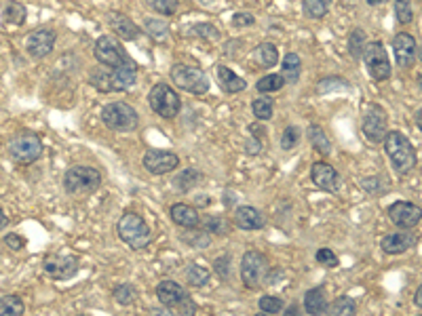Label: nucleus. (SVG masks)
Returning a JSON list of instances; mask_svg holds the SVG:
<instances>
[{
	"label": "nucleus",
	"instance_id": "25",
	"mask_svg": "<svg viewBox=\"0 0 422 316\" xmlns=\"http://www.w3.org/2000/svg\"><path fill=\"white\" fill-rule=\"evenodd\" d=\"M304 308L311 316H321L327 310V299L323 293V287H315L304 295Z\"/></svg>",
	"mask_w": 422,
	"mask_h": 316
},
{
	"label": "nucleus",
	"instance_id": "11",
	"mask_svg": "<svg viewBox=\"0 0 422 316\" xmlns=\"http://www.w3.org/2000/svg\"><path fill=\"white\" fill-rule=\"evenodd\" d=\"M386 127H389L386 112H384L378 104H370V106L366 108V114H364V120H361L364 135H366L370 141L380 143V141H384V137H386Z\"/></svg>",
	"mask_w": 422,
	"mask_h": 316
},
{
	"label": "nucleus",
	"instance_id": "47",
	"mask_svg": "<svg viewBox=\"0 0 422 316\" xmlns=\"http://www.w3.org/2000/svg\"><path fill=\"white\" fill-rule=\"evenodd\" d=\"M194 32L198 34V36H203V38H207V40H211V38H220V32L214 28V26H211V24H201V26H196L194 28Z\"/></svg>",
	"mask_w": 422,
	"mask_h": 316
},
{
	"label": "nucleus",
	"instance_id": "8",
	"mask_svg": "<svg viewBox=\"0 0 422 316\" xmlns=\"http://www.w3.org/2000/svg\"><path fill=\"white\" fill-rule=\"evenodd\" d=\"M148 102H150V108L155 110V114H159L161 118H175L180 114V108H182L178 93L165 83H159L153 87Z\"/></svg>",
	"mask_w": 422,
	"mask_h": 316
},
{
	"label": "nucleus",
	"instance_id": "38",
	"mask_svg": "<svg viewBox=\"0 0 422 316\" xmlns=\"http://www.w3.org/2000/svg\"><path fill=\"white\" fill-rule=\"evenodd\" d=\"M258 306H260V310L266 312V314H279V312H283V308H286L283 299L272 297V295H264V297H260Z\"/></svg>",
	"mask_w": 422,
	"mask_h": 316
},
{
	"label": "nucleus",
	"instance_id": "30",
	"mask_svg": "<svg viewBox=\"0 0 422 316\" xmlns=\"http://www.w3.org/2000/svg\"><path fill=\"white\" fill-rule=\"evenodd\" d=\"M26 7L15 3V0H11V3H7L5 11H3V24L5 26H22L26 22Z\"/></svg>",
	"mask_w": 422,
	"mask_h": 316
},
{
	"label": "nucleus",
	"instance_id": "24",
	"mask_svg": "<svg viewBox=\"0 0 422 316\" xmlns=\"http://www.w3.org/2000/svg\"><path fill=\"white\" fill-rule=\"evenodd\" d=\"M171 219L178 226L188 228V230H192V228L198 226V213H196V209L190 207V205H184V203H178V205L171 207Z\"/></svg>",
	"mask_w": 422,
	"mask_h": 316
},
{
	"label": "nucleus",
	"instance_id": "54",
	"mask_svg": "<svg viewBox=\"0 0 422 316\" xmlns=\"http://www.w3.org/2000/svg\"><path fill=\"white\" fill-rule=\"evenodd\" d=\"M416 303L422 308V285L418 287V291H416Z\"/></svg>",
	"mask_w": 422,
	"mask_h": 316
},
{
	"label": "nucleus",
	"instance_id": "57",
	"mask_svg": "<svg viewBox=\"0 0 422 316\" xmlns=\"http://www.w3.org/2000/svg\"><path fill=\"white\" fill-rule=\"evenodd\" d=\"M256 316H270V314H266V312H260V314H256Z\"/></svg>",
	"mask_w": 422,
	"mask_h": 316
},
{
	"label": "nucleus",
	"instance_id": "13",
	"mask_svg": "<svg viewBox=\"0 0 422 316\" xmlns=\"http://www.w3.org/2000/svg\"><path fill=\"white\" fill-rule=\"evenodd\" d=\"M180 158L175 152L169 150H148L144 154V167L153 173V175H165L171 173L173 169H178Z\"/></svg>",
	"mask_w": 422,
	"mask_h": 316
},
{
	"label": "nucleus",
	"instance_id": "37",
	"mask_svg": "<svg viewBox=\"0 0 422 316\" xmlns=\"http://www.w3.org/2000/svg\"><path fill=\"white\" fill-rule=\"evenodd\" d=\"M144 30H146L155 40H163V38L167 36V32H169L167 24H163L161 19H153V17L144 19Z\"/></svg>",
	"mask_w": 422,
	"mask_h": 316
},
{
	"label": "nucleus",
	"instance_id": "23",
	"mask_svg": "<svg viewBox=\"0 0 422 316\" xmlns=\"http://www.w3.org/2000/svg\"><path fill=\"white\" fill-rule=\"evenodd\" d=\"M108 22L112 26V30L123 38V40H135L139 34H142V30H139L127 15L123 13H110L108 15Z\"/></svg>",
	"mask_w": 422,
	"mask_h": 316
},
{
	"label": "nucleus",
	"instance_id": "3",
	"mask_svg": "<svg viewBox=\"0 0 422 316\" xmlns=\"http://www.w3.org/2000/svg\"><path fill=\"white\" fill-rule=\"evenodd\" d=\"M116 232H118V239L127 247H131L133 251L144 249L150 243V236H153L148 223L144 221V217H139L137 213H125L118 219Z\"/></svg>",
	"mask_w": 422,
	"mask_h": 316
},
{
	"label": "nucleus",
	"instance_id": "33",
	"mask_svg": "<svg viewBox=\"0 0 422 316\" xmlns=\"http://www.w3.org/2000/svg\"><path fill=\"white\" fill-rule=\"evenodd\" d=\"M283 85H286V78L281 74H266L258 81L256 89L260 93H274V91H281V87H283Z\"/></svg>",
	"mask_w": 422,
	"mask_h": 316
},
{
	"label": "nucleus",
	"instance_id": "18",
	"mask_svg": "<svg viewBox=\"0 0 422 316\" xmlns=\"http://www.w3.org/2000/svg\"><path fill=\"white\" fill-rule=\"evenodd\" d=\"M393 49H395L397 65L409 68L414 63V57H416V40H414V36H409L405 32L397 34L395 40H393Z\"/></svg>",
	"mask_w": 422,
	"mask_h": 316
},
{
	"label": "nucleus",
	"instance_id": "17",
	"mask_svg": "<svg viewBox=\"0 0 422 316\" xmlns=\"http://www.w3.org/2000/svg\"><path fill=\"white\" fill-rule=\"evenodd\" d=\"M311 180L315 186H319L321 190L325 192H338V186H340V175L338 171L327 165V163H315L313 169H311Z\"/></svg>",
	"mask_w": 422,
	"mask_h": 316
},
{
	"label": "nucleus",
	"instance_id": "22",
	"mask_svg": "<svg viewBox=\"0 0 422 316\" xmlns=\"http://www.w3.org/2000/svg\"><path fill=\"white\" fill-rule=\"evenodd\" d=\"M235 223L241 230H260L264 226V217L256 207L243 205V207H237L235 211Z\"/></svg>",
	"mask_w": 422,
	"mask_h": 316
},
{
	"label": "nucleus",
	"instance_id": "14",
	"mask_svg": "<svg viewBox=\"0 0 422 316\" xmlns=\"http://www.w3.org/2000/svg\"><path fill=\"white\" fill-rule=\"evenodd\" d=\"M42 270L55 281L72 278L79 270V260L75 255H49L42 262Z\"/></svg>",
	"mask_w": 422,
	"mask_h": 316
},
{
	"label": "nucleus",
	"instance_id": "58",
	"mask_svg": "<svg viewBox=\"0 0 422 316\" xmlns=\"http://www.w3.org/2000/svg\"><path fill=\"white\" fill-rule=\"evenodd\" d=\"M418 85H420V89H422V76L418 78Z\"/></svg>",
	"mask_w": 422,
	"mask_h": 316
},
{
	"label": "nucleus",
	"instance_id": "27",
	"mask_svg": "<svg viewBox=\"0 0 422 316\" xmlns=\"http://www.w3.org/2000/svg\"><path fill=\"white\" fill-rule=\"evenodd\" d=\"M253 59L262 65V68H272L279 63V51L274 45L270 42H262L253 49Z\"/></svg>",
	"mask_w": 422,
	"mask_h": 316
},
{
	"label": "nucleus",
	"instance_id": "6",
	"mask_svg": "<svg viewBox=\"0 0 422 316\" xmlns=\"http://www.w3.org/2000/svg\"><path fill=\"white\" fill-rule=\"evenodd\" d=\"M100 184H102L100 171L85 165L68 169L63 175V188L70 194H91L100 188Z\"/></svg>",
	"mask_w": 422,
	"mask_h": 316
},
{
	"label": "nucleus",
	"instance_id": "16",
	"mask_svg": "<svg viewBox=\"0 0 422 316\" xmlns=\"http://www.w3.org/2000/svg\"><path fill=\"white\" fill-rule=\"evenodd\" d=\"M55 32L53 30H49V28H38V30H34L32 34H28V38H26V51L32 55V57H36V59H40V57H47L51 51H53V47H55Z\"/></svg>",
	"mask_w": 422,
	"mask_h": 316
},
{
	"label": "nucleus",
	"instance_id": "45",
	"mask_svg": "<svg viewBox=\"0 0 422 316\" xmlns=\"http://www.w3.org/2000/svg\"><path fill=\"white\" fill-rule=\"evenodd\" d=\"M317 262H319L321 266H327V268H336V266H338V258H336V253L329 251V249H319V251H317Z\"/></svg>",
	"mask_w": 422,
	"mask_h": 316
},
{
	"label": "nucleus",
	"instance_id": "20",
	"mask_svg": "<svg viewBox=\"0 0 422 316\" xmlns=\"http://www.w3.org/2000/svg\"><path fill=\"white\" fill-rule=\"evenodd\" d=\"M216 81L220 85V89L224 93H239V91H245L247 83L245 78L237 76L228 65H218L216 68Z\"/></svg>",
	"mask_w": 422,
	"mask_h": 316
},
{
	"label": "nucleus",
	"instance_id": "28",
	"mask_svg": "<svg viewBox=\"0 0 422 316\" xmlns=\"http://www.w3.org/2000/svg\"><path fill=\"white\" fill-rule=\"evenodd\" d=\"M306 135H308V141H311V145L321 154V156H327L329 152H331V143H329V139H327V135H325V131L319 127V125H311L308 129H306Z\"/></svg>",
	"mask_w": 422,
	"mask_h": 316
},
{
	"label": "nucleus",
	"instance_id": "15",
	"mask_svg": "<svg viewBox=\"0 0 422 316\" xmlns=\"http://www.w3.org/2000/svg\"><path fill=\"white\" fill-rule=\"evenodd\" d=\"M389 217L395 226L403 228V230H409L414 228L420 219H422V209L416 207L414 203H407V200H399L395 205L389 207Z\"/></svg>",
	"mask_w": 422,
	"mask_h": 316
},
{
	"label": "nucleus",
	"instance_id": "26",
	"mask_svg": "<svg viewBox=\"0 0 422 316\" xmlns=\"http://www.w3.org/2000/svg\"><path fill=\"white\" fill-rule=\"evenodd\" d=\"M300 72H302V61L296 53H288L283 57V63H281V76L286 78V83L290 85H296L298 78H300Z\"/></svg>",
	"mask_w": 422,
	"mask_h": 316
},
{
	"label": "nucleus",
	"instance_id": "59",
	"mask_svg": "<svg viewBox=\"0 0 422 316\" xmlns=\"http://www.w3.org/2000/svg\"><path fill=\"white\" fill-rule=\"evenodd\" d=\"M420 61H422V49H420Z\"/></svg>",
	"mask_w": 422,
	"mask_h": 316
},
{
	"label": "nucleus",
	"instance_id": "1",
	"mask_svg": "<svg viewBox=\"0 0 422 316\" xmlns=\"http://www.w3.org/2000/svg\"><path fill=\"white\" fill-rule=\"evenodd\" d=\"M137 78V65H123V68H95L91 72V85L100 93H118L129 89Z\"/></svg>",
	"mask_w": 422,
	"mask_h": 316
},
{
	"label": "nucleus",
	"instance_id": "42",
	"mask_svg": "<svg viewBox=\"0 0 422 316\" xmlns=\"http://www.w3.org/2000/svg\"><path fill=\"white\" fill-rule=\"evenodd\" d=\"M196 182H198V173H196L194 169H186L182 175H178V177H175V182H173V184H175V188H180L182 192H188V190H190V188H192Z\"/></svg>",
	"mask_w": 422,
	"mask_h": 316
},
{
	"label": "nucleus",
	"instance_id": "49",
	"mask_svg": "<svg viewBox=\"0 0 422 316\" xmlns=\"http://www.w3.org/2000/svg\"><path fill=\"white\" fill-rule=\"evenodd\" d=\"M226 221L220 219V217H209L207 219V230H211L214 234H226Z\"/></svg>",
	"mask_w": 422,
	"mask_h": 316
},
{
	"label": "nucleus",
	"instance_id": "51",
	"mask_svg": "<svg viewBox=\"0 0 422 316\" xmlns=\"http://www.w3.org/2000/svg\"><path fill=\"white\" fill-rule=\"evenodd\" d=\"M283 316H304V314H302V310L294 303V306H290L288 310H283Z\"/></svg>",
	"mask_w": 422,
	"mask_h": 316
},
{
	"label": "nucleus",
	"instance_id": "10",
	"mask_svg": "<svg viewBox=\"0 0 422 316\" xmlns=\"http://www.w3.org/2000/svg\"><path fill=\"white\" fill-rule=\"evenodd\" d=\"M9 154L15 158L17 163L30 165V163L38 161V158L42 156V141L36 135H32V133L17 135L9 143Z\"/></svg>",
	"mask_w": 422,
	"mask_h": 316
},
{
	"label": "nucleus",
	"instance_id": "44",
	"mask_svg": "<svg viewBox=\"0 0 422 316\" xmlns=\"http://www.w3.org/2000/svg\"><path fill=\"white\" fill-rule=\"evenodd\" d=\"M194 312H196V306L190 295H186L184 301H180L175 306V316H194Z\"/></svg>",
	"mask_w": 422,
	"mask_h": 316
},
{
	"label": "nucleus",
	"instance_id": "52",
	"mask_svg": "<svg viewBox=\"0 0 422 316\" xmlns=\"http://www.w3.org/2000/svg\"><path fill=\"white\" fill-rule=\"evenodd\" d=\"M5 226H7V215H5L3 207H0V230H3Z\"/></svg>",
	"mask_w": 422,
	"mask_h": 316
},
{
	"label": "nucleus",
	"instance_id": "55",
	"mask_svg": "<svg viewBox=\"0 0 422 316\" xmlns=\"http://www.w3.org/2000/svg\"><path fill=\"white\" fill-rule=\"evenodd\" d=\"M153 316H171V314H169V310H161V312H159V310H155V312H153Z\"/></svg>",
	"mask_w": 422,
	"mask_h": 316
},
{
	"label": "nucleus",
	"instance_id": "39",
	"mask_svg": "<svg viewBox=\"0 0 422 316\" xmlns=\"http://www.w3.org/2000/svg\"><path fill=\"white\" fill-rule=\"evenodd\" d=\"M146 5L161 15H175L178 0H146Z\"/></svg>",
	"mask_w": 422,
	"mask_h": 316
},
{
	"label": "nucleus",
	"instance_id": "40",
	"mask_svg": "<svg viewBox=\"0 0 422 316\" xmlns=\"http://www.w3.org/2000/svg\"><path fill=\"white\" fill-rule=\"evenodd\" d=\"M395 15H397V22L407 26L414 17V11H412V3L409 0H395Z\"/></svg>",
	"mask_w": 422,
	"mask_h": 316
},
{
	"label": "nucleus",
	"instance_id": "31",
	"mask_svg": "<svg viewBox=\"0 0 422 316\" xmlns=\"http://www.w3.org/2000/svg\"><path fill=\"white\" fill-rule=\"evenodd\" d=\"M24 299L19 295L0 297V316H24Z\"/></svg>",
	"mask_w": 422,
	"mask_h": 316
},
{
	"label": "nucleus",
	"instance_id": "2",
	"mask_svg": "<svg viewBox=\"0 0 422 316\" xmlns=\"http://www.w3.org/2000/svg\"><path fill=\"white\" fill-rule=\"evenodd\" d=\"M384 150L391 158L393 163V169L399 173V175H405L414 169L416 165V150L412 145V141L399 133V131H391L386 133L384 137Z\"/></svg>",
	"mask_w": 422,
	"mask_h": 316
},
{
	"label": "nucleus",
	"instance_id": "32",
	"mask_svg": "<svg viewBox=\"0 0 422 316\" xmlns=\"http://www.w3.org/2000/svg\"><path fill=\"white\" fill-rule=\"evenodd\" d=\"M251 110H253V114H256L258 120H270L272 112H274V102L268 95H260V97L253 100Z\"/></svg>",
	"mask_w": 422,
	"mask_h": 316
},
{
	"label": "nucleus",
	"instance_id": "41",
	"mask_svg": "<svg viewBox=\"0 0 422 316\" xmlns=\"http://www.w3.org/2000/svg\"><path fill=\"white\" fill-rule=\"evenodd\" d=\"M364 45H366V34L361 30H353L348 38V51L353 57H361L364 55Z\"/></svg>",
	"mask_w": 422,
	"mask_h": 316
},
{
	"label": "nucleus",
	"instance_id": "48",
	"mask_svg": "<svg viewBox=\"0 0 422 316\" xmlns=\"http://www.w3.org/2000/svg\"><path fill=\"white\" fill-rule=\"evenodd\" d=\"M5 245L9 247V249H13V251H22L24 247H26V241L22 239V236L19 234H7L5 236Z\"/></svg>",
	"mask_w": 422,
	"mask_h": 316
},
{
	"label": "nucleus",
	"instance_id": "53",
	"mask_svg": "<svg viewBox=\"0 0 422 316\" xmlns=\"http://www.w3.org/2000/svg\"><path fill=\"white\" fill-rule=\"evenodd\" d=\"M414 118H416V125H418V129L422 131V110H418Z\"/></svg>",
	"mask_w": 422,
	"mask_h": 316
},
{
	"label": "nucleus",
	"instance_id": "50",
	"mask_svg": "<svg viewBox=\"0 0 422 316\" xmlns=\"http://www.w3.org/2000/svg\"><path fill=\"white\" fill-rule=\"evenodd\" d=\"M233 24H235V26H253L256 19H253L251 13H237V15L233 17Z\"/></svg>",
	"mask_w": 422,
	"mask_h": 316
},
{
	"label": "nucleus",
	"instance_id": "21",
	"mask_svg": "<svg viewBox=\"0 0 422 316\" xmlns=\"http://www.w3.org/2000/svg\"><path fill=\"white\" fill-rule=\"evenodd\" d=\"M186 295H188V293L184 291V287L178 285V283H173V281H163V283L157 287V297H159L161 303L167 306V308H175L180 301H184Z\"/></svg>",
	"mask_w": 422,
	"mask_h": 316
},
{
	"label": "nucleus",
	"instance_id": "7",
	"mask_svg": "<svg viewBox=\"0 0 422 316\" xmlns=\"http://www.w3.org/2000/svg\"><path fill=\"white\" fill-rule=\"evenodd\" d=\"M93 53H95V59H97L104 68H112V70H114V68H123V65L135 63V61L127 55V51L123 49V45H120L116 38H112V36H100L97 42H95Z\"/></svg>",
	"mask_w": 422,
	"mask_h": 316
},
{
	"label": "nucleus",
	"instance_id": "29",
	"mask_svg": "<svg viewBox=\"0 0 422 316\" xmlns=\"http://www.w3.org/2000/svg\"><path fill=\"white\" fill-rule=\"evenodd\" d=\"M325 314L327 316H355L357 314V306H355V301L350 299V297H338V299H334L327 306Z\"/></svg>",
	"mask_w": 422,
	"mask_h": 316
},
{
	"label": "nucleus",
	"instance_id": "4",
	"mask_svg": "<svg viewBox=\"0 0 422 316\" xmlns=\"http://www.w3.org/2000/svg\"><path fill=\"white\" fill-rule=\"evenodd\" d=\"M102 123L108 129H112V131L129 133V131L137 129L139 116H137V112L129 104H125V102H112V104H106L102 108Z\"/></svg>",
	"mask_w": 422,
	"mask_h": 316
},
{
	"label": "nucleus",
	"instance_id": "19",
	"mask_svg": "<svg viewBox=\"0 0 422 316\" xmlns=\"http://www.w3.org/2000/svg\"><path fill=\"white\" fill-rule=\"evenodd\" d=\"M414 236L409 232H393V234H386L380 247L384 253L389 255H399V253H405L412 245H414Z\"/></svg>",
	"mask_w": 422,
	"mask_h": 316
},
{
	"label": "nucleus",
	"instance_id": "35",
	"mask_svg": "<svg viewBox=\"0 0 422 316\" xmlns=\"http://www.w3.org/2000/svg\"><path fill=\"white\" fill-rule=\"evenodd\" d=\"M112 297H114L120 306H131V303L137 299V289H135L133 285L123 283V285H116V287L112 289Z\"/></svg>",
	"mask_w": 422,
	"mask_h": 316
},
{
	"label": "nucleus",
	"instance_id": "34",
	"mask_svg": "<svg viewBox=\"0 0 422 316\" xmlns=\"http://www.w3.org/2000/svg\"><path fill=\"white\" fill-rule=\"evenodd\" d=\"M331 0H304V15L311 19H321L329 11Z\"/></svg>",
	"mask_w": 422,
	"mask_h": 316
},
{
	"label": "nucleus",
	"instance_id": "43",
	"mask_svg": "<svg viewBox=\"0 0 422 316\" xmlns=\"http://www.w3.org/2000/svg\"><path fill=\"white\" fill-rule=\"evenodd\" d=\"M298 137H300L298 129H296V127H288V129L283 131V135H281V148H283V150H292V148H296Z\"/></svg>",
	"mask_w": 422,
	"mask_h": 316
},
{
	"label": "nucleus",
	"instance_id": "9",
	"mask_svg": "<svg viewBox=\"0 0 422 316\" xmlns=\"http://www.w3.org/2000/svg\"><path fill=\"white\" fill-rule=\"evenodd\" d=\"M268 274L266 258L260 251H247L241 262V281L247 289H258Z\"/></svg>",
	"mask_w": 422,
	"mask_h": 316
},
{
	"label": "nucleus",
	"instance_id": "56",
	"mask_svg": "<svg viewBox=\"0 0 422 316\" xmlns=\"http://www.w3.org/2000/svg\"><path fill=\"white\" fill-rule=\"evenodd\" d=\"M384 0H368V5H382Z\"/></svg>",
	"mask_w": 422,
	"mask_h": 316
},
{
	"label": "nucleus",
	"instance_id": "46",
	"mask_svg": "<svg viewBox=\"0 0 422 316\" xmlns=\"http://www.w3.org/2000/svg\"><path fill=\"white\" fill-rule=\"evenodd\" d=\"M214 268H216V272L220 274V278H228L230 276V255H222V258H218L216 260V264H214Z\"/></svg>",
	"mask_w": 422,
	"mask_h": 316
},
{
	"label": "nucleus",
	"instance_id": "60",
	"mask_svg": "<svg viewBox=\"0 0 422 316\" xmlns=\"http://www.w3.org/2000/svg\"><path fill=\"white\" fill-rule=\"evenodd\" d=\"M81 316H83V314H81Z\"/></svg>",
	"mask_w": 422,
	"mask_h": 316
},
{
	"label": "nucleus",
	"instance_id": "12",
	"mask_svg": "<svg viewBox=\"0 0 422 316\" xmlns=\"http://www.w3.org/2000/svg\"><path fill=\"white\" fill-rule=\"evenodd\" d=\"M364 59H366L368 72L376 81H386L391 76V61L386 57V49L382 47V42H368L364 51Z\"/></svg>",
	"mask_w": 422,
	"mask_h": 316
},
{
	"label": "nucleus",
	"instance_id": "36",
	"mask_svg": "<svg viewBox=\"0 0 422 316\" xmlns=\"http://www.w3.org/2000/svg\"><path fill=\"white\" fill-rule=\"evenodd\" d=\"M209 270L203 266H188L186 268V281L190 287H205L209 283Z\"/></svg>",
	"mask_w": 422,
	"mask_h": 316
},
{
	"label": "nucleus",
	"instance_id": "5",
	"mask_svg": "<svg viewBox=\"0 0 422 316\" xmlns=\"http://www.w3.org/2000/svg\"><path fill=\"white\" fill-rule=\"evenodd\" d=\"M171 81L178 89L190 93V95H205L209 91V78L201 68L178 63L171 68Z\"/></svg>",
	"mask_w": 422,
	"mask_h": 316
}]
</instances>
